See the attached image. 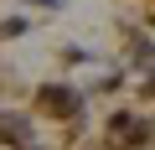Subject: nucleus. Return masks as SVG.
<instances>
[{
	"label": "nucleus",
	"mask_w": 155,
	"mask_h": 150,
	"mask_svg": "<svg viewBox=\"0 0 155 150\" xmlns=\"http://www.w3.org/2000/svg\"><path fill=\"white\" fill-rule=\"evenodd\" d=\"M47 109H57V114H67V109H72V93H62V88H52V93H47Z\"/></svg>",
	"instance_id": "1"
}]
</instances>
